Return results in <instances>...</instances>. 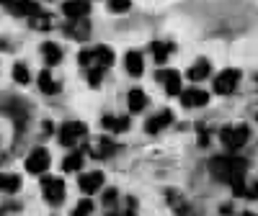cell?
<instances>
[{
  "instance_id": "f1b7e54d",
  "label": "cell",
  "mask_w": 258,
  "mask_h": 216,
  "mask_svg": "<svg viewBox=\"0 0 258 216\" xmlns=\"http://www.w3.org/2000/svg\"><path fill=\"white\" fill-rule=\"evenodd\" d=\"M129 8H132L129 0H109V11L111 13H126Z\"/></svg>"
},
{
  "instance_id": "7a4b0ae2",
  "label": "cell",
  "mask_w": 258,
  "mask_h": 216,
  "mask_svg": "<svg viewBox=\"0 0 258 216\" xmlns=\"http://www.w3.org/2000/svg\"><path fill=\"white\" fill-rule=\"evenodd\" d=\"M85 134H88V126L83 121H64L57 132V139H59L62 147H75L78 142L85 139Z\"/></svg>"
},
{
  "instance_id": "7402d4cb",
  "label": "cell",
  "mask_w": 258,
  "mask_h": 216,
  "mask_svg": "<svg viewBox=\"0 0 258 216\" xmlns=\"http://www.w3.org/2000/svg\"><path fill=\"white\" fill-rule=\"evenodd\" d=\"M145 105H147L145 90H140V88H132V90H129V111H132V114H140Z\"/></svg>"
},
{
  "instance_id": "e0dca14e",
  "label": "cell",
  "mask_w": 258,
  "mask_h": 216,
  "mask_svg": "<svg viewBox=\"0 0 258 216\" xmlns=\"http://www.w3.org/2000/svg\"><path fill=\"white\" fill-rule=\"evenodd\" d=\"M41 57H44V62L49 67H54V64L62 62V47L54 44V41H44V44H41Z\"/></svg>"
},
{
  "instance_id": "ffe728a7",
  "label": "cell",
  "mask_w": 258,
  "mask_h": 216,
  "mask_svg": "<svg viewBox=\"0 0 258 216\" xmlns=\"http://www.w3.org/2000/svg\"><path fill=\"white\" fill-rule=\"evenodd\" d=\"M209 70H212V64H209L207 59H199V62H194L191 67H188L186 77H188V80H194V82H199V80H204V77L209 75Z\"/></svg>"
},
{
  "instance_id": "8992f818",
  "label": "cell",
  "mask_w": 258,
  "mask_h": 216,
  "mask_svg": "<svg viewBox=\"0 0 258 216\" xmlns=\"http://www.w3.org/2000/svg\"><path fill=\"white\" fill-rule=\"evenodd\" d=\"M238 82H240V72L238 70H225V72H220L217 77H214V93L230 95L235 88H238Z\"/></svg>"
},
{
  "instance_id": "3957f363",
  "label": "cell",
  "mask_w": 258,
  "mask_h": 216,
  "mask_svg": "<svg viewBox=\"0 0 258 216\" xmlns=\"http://www.w3.org/2000/svg\"><path fill=\"white\" fill-rule=\"evenodd\" d=\"M248 137H250V129H248L245 124L225 126V129H222V134H220V139H222V144H225L227 149H240V147L248 142Z\"/></svg>"
},
{
  "instance_id": "d6a6232c",
  "label": "cell",
  "mask_w": 258,
  "mask_h": 216,
  "mask_svg": "<svg viewBox=\"0 0 258 216\" xmlns=\"http://www.w3.org/2000/svg\"><path fill=\"white\" fill-rule=\"evenodd\" d=\"M240 216H255V213H250V211H245V213H240Z\"/></svg>"
},
{
  "instance_id": "4fadbf2b",
  "label": "cell",
  "mask_w": 258,
  "mask_h": 216,
  "mask_svg": "<svg viewBox=\"0 0 258 216\" xmlns=\"http://www.w3.org/2000/svg\"><path fill=\"white\" fill-rule=\"evenodd\" d=\"M170 121H173V114H170V111H160L158 116H153V119L145 124V132L147 134H160Z\"/></svg>"
},
{
  "instance_id": "5bb4252c",
  "label": "cell",
  "mask_w": 258,
  "mask_h": 216,
  "mask_svg": "<svg viewBox=\"0 0 258 216\" xmlns=\"http://www.w3.org/2000/svg\"><path fill=\"white\" fill-rule=\"evenodd\" d=\"M232 190H235V196H240V198H258V183H248L245 175L238 178L235 183H230Z\"/></svg>"
},
{
  "instance_id": "7c38bea8",
  "label": "cell",
  "mask_w": 258,
  "mask_h": 216,
  "mask_svg": "<svg viewBox=\"0 0 258 216\" xmlns=\"http://www.w3.org/2000/svg\"><path fill=\"white\" fill-rule=\"evenodd\" d=\"M78 185H80V190L83 193H96L101 185H103V172H85V175H80L78 178Z\"/></svg>"
},
{
  "instance_id": "30bf717a",
  "label": "cell",
  "mask_w": 258,
  "mask_h": 216,
  "mask_svg": "<svg viewBox=\"0 0 258 216\" xmlns=\"http://www.w3.org/2000/svg\"><path fill=\"white\" fill-rule=\"evenodd\" d=\"M158 82H163V88L168 90V95H181V75L176 70H160L158 72Z\"/></svg>"
},
{
  "instance_id": "6da1fadb",
  "label": "cell",
  "mask_w": 258,
  "mask_h": 216,
  "mask_svg": "<svg viewBox=\"0 0 258 216\" xmlns=\"http://www.w3.org/2000/svg\"><path fill=\"white\" fill-rule=\"evenodd\" d=\"M209 170H212V175L222 180V183H235L238 178L245 175V170H248V162L243 157H235V155H222V157H214L209 162Z\"/></svg>"
},
{
  "instance_id": "4316f807",
  "label": "cell",
  "mask_w": 258,
  "mask_h": 216,
  "mask_svg": "<svg viewBox=\"0 0 258 216\" xmlns=\"http://www.w3.org/2000/svg\"><path fill=\"white\" fill-rule=\"evenodd\" d=\"M13 80H16V82H21V85H26V82L31 80V75H29V67H26L24 62L13 64Z\"/></svg>"
},
{
  "instance_id": "277c9868",
  "label": "cell",
  "mask_w": 258,
  "mask_h": 216,
  "mask_svg": "<svg viewBox=\"0 0 258 216\" xmlns=\"http://www.w3.org/2000/svg\"><path fill=\"white\" fill-rule=\"evenodd\" d=\"M41 196H44L47 203L59 206L64 201V180H59V178H44V180H41Z\"/></svg>"
},
{
  "instance_id": "5b68a950",
  "label": "cell",
  "mask_w": 258,
  "mask_h": 216,
  "mask_svg": "<svg viewBox=\"0 0 258 216\" xmlns=\"http://www.w3.org/2000/svg\"><path fill=\"white\" fill-rule=\"evenodd\" d=\"M49 162H52V157H49L47 149L44 147H36V149H31L29 157H26V170L31 172V175H41V172H47Z\"/></svg>"
},
{
  "instance_id": "9a60e30c",
  "label": "cell",
  "mask_w": 258,
  "mask_h": 216,
  "mask_svg": "<svg viewBox=\"0 0 258 216\" xmlns=\"http://www.w3.org/2000/svg\"><path fill=\"white\" fill-rule=\"evenodd\" d=\"M101 126L109 134H121V132H126V129H129V119L126 116H103L101 119Z\"/></svg>"
},
{
  "instance_id": "ac0fdd59",
  "label": "cell",
  "mask_w": 258,
  "mask_h": 216,
  "mask_svg": "<svg viewBox=\"0 0 258 216\" xmlns=\"http://www.w3.org/2000/svg\"><path fill=\"white\" fill-rule=\"evenodd\" d=\"M8 8H11V13H13V16H34V13H39V11H41L36 0H13V3H11Z\"/></svg>"
},
{
  "instance_id": "8fae6325",
  "label": "cell",
  "mask_w": 258,
  "mask_h": 216,
  "mask_svg": "<svg viewBox=\"0 0 258 216\" xmlns=\"http://www.w3.org/2000/svg\"><path fill=\"white\" fill-rule=\"evenodd\" d=\"M209 100V93L199 90V88H188V90H181V103L186 108H199V105H207Z\"/></svg>"
},
{
  "instance_id": "484cf974",
  "label": "cell",
  "mask_w": 258,
  "mask_h": 216,
  "mask_svg": "<svg viewBox=\"0 0 258 216\" xmlns=\"http://www.w3.org/2000/svg\"><path fill=\"white\" fill-rule=\"evenodd\" d=\"M80 167H83V155H80V152L68 155V157H64V162H62V170H64V172H78Z\"/></svg>"
},
{
  "instance_id": "4dcf8cb0",
  "label": "cell",
  "mask_w": 258,
  "mask_h": 216,
  "mask_svg": "<svg viewBox=\"0 0 258 216\" xmlns=\"http://www.w3.org/2000/svg\"><path fill=\"white\" fill-rule=\"evenodd\" d=\"M103 203H106V206L116 203V190H114V188H109V190H106V196H103Z\"/></svg>"
},
{
  "instance_id": "52a82bcc",
  "label": "cell",
  "mask_w": 258,
  "mask_h": 216,
  "mask_svg": "<svg viewBox=\"0 0 258 216\" xmlns=\"http://www.w3.org/2000/svg\"><path fill=\"white\" fill-rule=\"evenodd\" d=\"M111 64H114V52H111V47L101 44V47H93V49H91V67L106 70V67H111Z\"/></svg>"
},
{
  "instance_id": "1f68e13d",
  "label": "cell",
  "mask_w": 258,
  "mask_h": 216,
  "mask_svg": "<svg viewBox=\"0 0 258 216\" xmlns=\"http://www.w3.org/2000/svg\"><path fill=\"white\" fill-rule=\"evenodd\" d=\"M0 3H3V6H11V3H13V0H0Z\"/></svg>"
},
{
  "instance_id": "cb8c5ba5",
  "label": "cell",
  "mask_w": 258,
  "mask_h": 216,
  "mask_svg": "<svg viewBox=\"0 0 258 216\" xmlns=\"http://www.w3.org/2000/svg\"><path fill=\"white\" fill-rule=\"evenodd\" d=\"M93 157H111L114 152H116V144L109 139V137H101L98 139V144H96V149H93Z\"/></svg>"
},
{
  "instance_id": "83f0119b",
  "label": "cell",
  "mask_w": 258,
  "mask_h": 216,
  "mask_svg": "<svg viewBox=\"0 0 258 216\" xmlns=\"http://www.w3.org/2000/svg\"><path fill=\"white\" fill-rule=\"evenodd\" d=\"M91 213H93V201H91V198H83V201L73 208L70 216H91Z\"/></svg>"
},
{
  "instance_id": "d6986e66",
  "label": "cell",
  "mask_w": 258,
  "mask_h": 216,
  "mask_svg": "<svg viewBox=\"0 0 258 216\" xmlns=\"http://www.w3.org/2000/svg\"><path fill=\"white\" fill-rule=\"evenodd\" d=\"M36 85H39V90H41V93H47V95H54V93L59 90V82L52 77V72H49V70H41V72H39Z\"/></svg>"
},
{
  "instance_id": "603a6c76",
  "label": "cell",
  "mask_w": 258,
  "mask_h": 216,
  "mask_svg": "<svg viewBox=\"0 0 258 216\" xmlns=\"http://www.w3.org/2000/svg\"><path fill=\"white\" fill-rule=\"evenodd\" d=\"M29 26L36 29V31H47V29L52 26V16H49L47 11H39V13L29 16Z\"/></svg>"
},
{
  "instance_id": "2e32d148",
  "label": "cell",
  "mask_w": 258,
  "mask_h": 216,
  "mask_svg": "<svg viewBox=\"0 0 258 216\" xmlns=\"http://www.w3.org/2000/svg\"><path fill=\"white\" fill-rule=\"evenodd\" d=\"M124 67H126V72L132 75V77H140L142 70H145V59H142V54H140V52H126V57H124Z\"/></svg>"
},
{
  "instance_id": "9c48e42d",
  "label": "cell",
  "mask_w": 258,
  "mask_h": 216,
  "mask_svg": "<svg viewBox=\"0 0 258 216\" xmlns=\"http://www.w3.org/2000/svg\"><path fill=\"white\" fill-rule=\"evenodd\" d=\"M62 13L68 16L70 21L88 18V13H91V3H88V0H68V3L62 6Z\"/></svg>"
},
{
  "instance_id": "f546056e",
  "label": "cell",
  "mask_w": 258,
  "mask_h": 216,
  "mask_svg": "<svg viewBox=\"0 0 258 216\" xmlns=\"http://www.w3.org/2000/svg\"><path fill=\"white\" fill-rule=\"evenodd\" d=\"M88 82H91V88H98V85L103 82V70L91 67V70H88Z\"/></svg>"
},
{
  "instance_id": "44dd1931",
  "label": "cell",
  "mask_w": 258,
  "mask_h": 216,
  "mask_svg": "<svg viewBox=\"0 0 258 216\" xmlns=\"http://www.w3.org/2000/svg\"><path fill=\"white\" fill-rule=\"evenodd\" d=\"M18 188H21V175H16V172H0V190L16 193Z\"/></svg>"
},
{
  "instance_id": "d4e9b609",
  "label": "cell",
  "mask_w": 258,
  "mask_h": 216,
  "mask_svg": "<svg viewBox=\"0 0 258 216\" xmlns=\"http://www.w3.org/2000/svg\"><path fill=\"white\" fill-rule=\"evenodd\" d=\"M150 49H153V54H155L158 62H165L168 54L173 52V44H168V41H153V47H150Z\"/></svg>"
},
{
  "instance_id": "ba28073f",
  "label": "cell",
  "mask_w": 258,
  "mask_h": 216,
  "mask_svg": "<svg viewBox=\"0 0 258 216\" xmlns=\"http://www.w3.org/2000/svg\"><path fill=\"white\" fill-rule=\"evenodd\" d=\"M62 31L68 34L70 39H78V41H85L91 36V24L88 18H78V21H70V24H64Z\"/></svg>"
}]
</instances>
